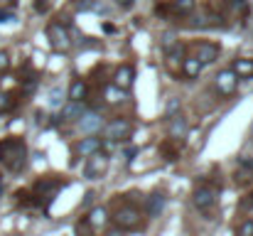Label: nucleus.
<instances>
[{"mask_svg":"<svg viewBox=\"0 0 253 236\" xmlns=\"http://www.w3.org/2000/svg\"><path fill=\"white\" fill-rule=\"evenodd\" d=\"M113 222L118 229H138L140 227V212L135 207H121L113 214Z\"/></svg>","mask_w":253,"mask_h":236,"instance_id":"nucleus-3","label":"nucleus"},{"mask_svg":"<svg viewBox=\"0 0 253 236\" xmlns=\"http://www.w3.org/2000/svg\"><path fill=\"white\" fill-rule=\"evenodd\" d=\"M116 2H118L121 7H133V2H135V0H116Z\"/></svg>","mask_w":253,"mask_h":236,"instance_id":"nucleus-32","label":"nucleus"},{"mask_svg":"<svg viewBox=\"0 0 253 236\" xmlns=\"http://www.w3.org/2000/svg\"><path fill=\"white\" fill-rule=\"evenodd\" d=\"M0 192H2V187H0Z\"/></svg>","mask_w":253,"mask_h":236,"instance_id":"nucleus-38","label":"nucleus"},{"mask_svg":"<svg viewBox=\"0 0 253 236\" xmlns=\"http://www.w3.org/2000/svg\"><path fill=\"white\" fill-rule=\"evenodd\" d=\"M7 20H15V15L7 10H0V22H7Z\"/></svg>","mask_w":253,"mask_h":236,"instance_id":"nucleus-31","label":"nucleus"},{"mask_svg":"<svg viewBox=\"0 0 253 236\" xmlns=\"http://www.w3.org/2000/svg\"><path fill=\"white\" fill-rule=\"evenodd\" d=\"M93 5H96V0H77V2H74V7H77L79 12H84V10H91Z\"/></svg>","mask_w":253,"mask_h":236,"instance_id":"nucleus-28","label":"nucleus"},{"mask_svg":"<svg viewBox=\"0 0 253 236\" xmlns=\"http://www.w3.org/2000/svg\"><path fill=\"white\" fill-rule=\"evenodd\" d=\"M7 67H10V54L7 52H0V74L7 72Z\"/></svg>","mask_w":253,"mask_h":236,"instance_id":"nucleus-29","label":"nucleus"},{"mask_svg":"<svg viewBox=\"0 0 253 236\" xmlns=\"http://www.w3.org/2000/svg\"><path fill=\"white\" fill-rule=\"evenodd\" d=\"M231 72L236 77H244V79H251L253 77V59H234V67Z\"/></svg>","mask_w":253,"mask_h":236,"instance_id":"nucleus-15","label":"nucleus"},{"mask_svg":"<svg viewBox=\"0 0 253 236\" xmlns=\"http://www.w3.org/2000/svg\"><path fill=\"white\" fill-rule=\"evenodd\" d=\"M86 224H88L91 229L103 227V224H106V209H103V207H93V209L88 212V217H86Z\"/></svg>","mask_w":253,"mask_h":236,"instance_id":"nucleus-16","label":"nucleus"},{"mask_svg":"<svg viewBox=\"0 0 253 236\" xmlns=\"http://www.w3.org/2000/svg\"><path fill=\"white\" fill-rule=\"evenodd\" d=\"M86 91H88V89H86V81H82V79H79V81H74V84H72L69 96H72V101H84Z\"/></svg>","mask_w":253,"mask_h":236,"instance_id":"nucleus-19","label":"nucleus"},{"mask_svg":"<svg viewBox=\"0 0 253 236\" xmlns=\"http://www.w3.org/2000/svg\"><path fill=\"white\" fill-rule=\"evenodd\" d=\"M219 57V47L214 45V42H199L197 47H194V59L204 67V64H211L214 59Z\"/></svg>","mask_w":253,"mask_h":236,"instance_id":"nucleus-7","label":"nucleus"},{"mask_svg":"<svg viewBox=\"0 0 253 236\" xmlns=\"http://www.w3.org/2000/svg\"><path fill=\"white\" fill-rule=\"evenodd\" d=\"M239 165H241V167H246V170H251V172H253V157H241V160H239Z\"/></svg>","mask_w":253,"mask_h":236,"instance_id":"nucleus-30","label":"nucleus"},{"mask_svg":"<svg viewBox=\"0 0 253 236\" xmlns=\"http://www.w3.org/2000/svg\"><path fill=\"white\" fill-rule=\"evenodd\" d=\"M64 103V89L62 86H54L52 91H49V106L52 108H59Z\"/></svg>","mask_w":253,"mask_h":236,"instance_id":"nucleus-20","label":"nucleus"},{"mask_svg":"<svg viewBox=\"0 0 253 236\" xmlns=\"http://www.w3.org/2000/svg\"><path fill=\"white\" fill-rule=\"evenodd\" d=\"M236 86H239V77H236L231 69H224V72H219V74H216V89H219L224 96L234 94V91H236Z\"/></svg>","mask_w":253,"mask_h":236,"instance_id":"nucleus-9","label":"nucleus"},{"mask_svg":"<svg viewBox=\"0 0 253 236\" xmlns=\"http://www.w3.org/2000/svg\"><path fill=\"white\" fill-rule=\"evenodd\" d=\"M106 170H108V157L103 155L101 150L98 153H93V155H88V160H86V177H91V180H98V177H103L106 175Z\"/></svg>","mask_w":253,"mask_h":236,"instance_id":"nucleus-4","label":"nucleus"},{"mask_svg":"<svg viewBox=\"0 0 253 236\" xmlns=\"http://www.w3.org/2000/svg\"><path fill=\"white\" fill-rule=\"evenodd\" d=\"M192 204H194L199 212H209V209L216 204V189H214V187H199V189H194Z\"/></svg>","mask_w":253,"mask_h":236,"instance_id":"nucleus-5","label":"nucleus"},{"mask_svg":"<svg viewBox=\"0 0 253 236\" xmlns=\"http://www.w3.org/2000/svg\"><path fill=\"white\" fill-rule=\"evenodd\" d=\"M62 189V182L59 180H52V177H47V180H40L37 185H35V194L37 197H44V199H54V194Z\"/></svg>","mask_w":253,"mask_h":236,"instance_id":"nucleus-10","label":"nucleus"},{"mask_svg":"<svg viewBox=\"0 0 253 236\" xmlns=\"http://www.w3.org/2000/svg\"><path fill=\"white\" fill-rule=\"evenodd\" d=\"M251 141H253V126H251Z\"/></svg>","mask_w":253,"mask_h":236,"instance_id":"nucleus-37","label":"nucleus"},{"mask_svg":"<svg viewBox=\"0 0 253 236\" xmlns=\"http://www.w3.org/2000/svg\"><path fill=\"white\" fill-rule=\"evenodd\" d=\"M84 111L86 108H84V103H82V101H69V103L64 106V118H69V121H72V118H77V121H79V116H82Z\"/></svg>","mask_w":253,"mask_h":236,"instance_id":"nucleus-17","label":"nucleus"},{"mask_svg":"<svg viewBox=\"0 0 253 236\" xmlns=\"http://www.w3.org/2000/svg\"><path fill=\"white\" fill-rule=\"evenodd\" d=\"M187 131H189V126H187V121H184L179 113L169 116V136H172V138H184Z\"/></svg>","mask_w":253,"mask_h":236,"instance_id":"nucleus-12","label":"nucleus"},{"mask_svg":"<svg viewBox=\"0 0 253 236\" xmlns=\"http://www.w3.org/2000/svg\"><path fill=\"white\" fill-rule=\"evenodd\" d=\"M108 101H121V94L118 91H113V94L108 91Z\"/></svg>","mask_w":253,"mask_h":236,"instance_id":"nucleus-33","label":"nucleus"},{"mask_svg":"<svg viewBox=\"0 0 253 236\" xmlns=\"http://www.w3.org/2000/svg\"><path fill=\"white\" fill-rule=\"evenodd\" d=\"M165 113H168V118L174 116V113H179V98H169L168 106H165Z\"/></svg>","mask_w":253,"mask_h":236,"instance_id":"nucleus-25","label":"nucleus"},{"mask_svg":"<svg viewBox=\"0 0 253 236\" xmlns=\"http://www.w3.org/2000/svg\"><path fill=\"white\" fill-rule=\"evenodd\" d=\"M182 57H184V47H182V45H172V47L168 49L169 62H182Z\"/></svg>","mask_w":253,"mask_h":236,"instance_id":"nucleus-22","label":"nucleus"},{"mask_svg":"<svg viewBox=\"0 0 253 236\" xmlns=\"http://www.w3.org/2000/svg\"><path fill=\"white\" fill-rule=\"evenodd\" d=\"M79 128H82V133H86V136H96L103 128V118L98 113H86L84 111L79 116Z\"/></svg>","mask_w":253,"mask_h":236,"instance_id":"nucleus-8","label":"nucleus"},{"mask_svg":"<svg viewBox=\"0 0 253 236\" xmlns=\"http://www.w3.org/2000/svg\"><path fill=\"white\" fill-rule=\"evenodd\" d=\"M106 236H123V229H118V227H116V229H111Z\"/></svg>","mask_w":253,"mask_h":236,"instance_id":"nucleus-34","label":"nucleus"},{"mask_svg":"<svg viewBox=\"0 0 253 236\" xmlns=\"http://www.w3.org/2000/svg\"><path fill=\"white\" fill-rule=\"evenodd\" d=\"M77 236H93V229H91V227L86 224V219L77 224Z\"/></svg>","mask_w":253,"mask_h":236,"instance_id":"nucleus-27","label":"nucleus"},{"mask_svg":"<svg viewBox=\"0 0 253 236\" xmlns=\"http://www.w3.org/2000/svg\"><path fill=\"white\" fill-rule=\"evenodd\" d=\"M0 162L10 172H22L27 162V145L22 138H5L0 141Z\"/></svg>","mask_w":253,"mask_h":236,"instance_id":"nucleus-1","label":"nucleus"},{"mask_svg":"<svg viewBox=\"0 0 253 236\" xmlns=\"http://www.w3.org/2000/svg\"><path fill=\"white\" fill-rule=\"evenodd\" d=\"M169 10H172L174 15H189V12L194 10V0H174V2L169 5Z\"/></svg>","mask_w":253,"mask_h":236,"instance_id":"nucleus-18","label":"nucleus"},{"mask_svg":"<svg viewBox=\"0 0 253 236\" xmlns=\"http://www.w3.org/2000/svg\"><path fill=\"white\" fill-rule=\"evenodd\" d=\"M163 207H165V194H163V192H155V194L148 197V204H145L148 217H158V214L163 212Z\"/></svg>","mask_w":253,"mask_h":236,"instance_id":"nucleus-14","label":"nucleus"},{"mask_svg":"<svg viewBox=\"0 0 253 236\" xmlns=\"http://www.w3.org/2000/svg\"><path fill=\"white\" fill-rule=\"evenodd\" d=\"M130 133H133V123L126 121V118H116V121H111L106 126V136L111 141H126Z\"/></svg>","mask_w":253,"mask_h":236,"instance_id":"nucleus-6","label":"nucleus"},{"mask_svg":"<svg viewBox=\"0 0 253 236\" xmlns=\"http://www.w3.org/2000/svg\"><path fill=\"white\" fill-rule=\"evenodd\" d=\"M133 79H135V69H133L130 64H123V67L116 69L113 84H116V89H128V86L133 84Z\"/></svg>","mask_w":253,"mask_h":236,"instance_id":"nucleus-11","label":"nucleus"},{"mask_svg":"<svg viewBox=\"0 0 253 236\" xmlns=\"http://www.w3.org/2000/svg\"><path fill=\"white\" fill-rule=\"evenodd\" d=\"M251 180H253V172H251V170L241 167V170L236 172V182H239V185H246V182H251Z\"/></svg>","mask_w":253,"mask_h":236,"instance_id":"nucleus-24","label":"nucleus"},{"mask_svg":"<svg viewBox=\"0 0 253 236\" xmlns=\"http://www.w3.org/2000/svg\"><path fill=\"white\" fill-rule=\"evenodd\" d=\"M239 236H253V219H246V222L239 227Z\"/></svg>","mask_w":253,"mask_h":236,"instance_id":"nucleus-26","label":"nucleus"},{"mask_svg":"<svg viewBox=\"0 0 253 236\" xmlns=\"http://www.w3.org/2000/svg\"><path fill=\"white\" fill-rule=\"evenodd\" d=\"M199 72H202V64L192 57V59H184V74L189 79H194V77H199Z\"/></svg>","mask_w":253,"mask_h":236,"instance_id":"nucleus-21","label":"nucleus"},{"mask_svg":"<svg viewBox=\"0 0 253 236\" xmlns=\"http://www.w3.org/2000/svg\"><path fill=\"white\" fill-rule=\"evenodd\" d=\"M77 150H79V155H93V153H98L101 150V138H96V136H88V138H84L79 145H77Z\"/></svg>","mask_w":253,"mask_h":236,"instance_id":"nucleus-13","label":"nucleus"},{"mask_svg":"<svg viewBox=\"0 0 253 236\" xmlns=\"http://www.w3.org/2000/svg\"><path fill=\"white\" fill-rule=\"evenodd\" d=\"M5 2H7V5H15V2H17V0H5Z\"/></svg>","mask_w":253,"mask_h":236,"instance_id":"nucleus-36","label":"nucleus"},{"mask_svg":"<svg viewBox=\"0 0 253 236\" xmlns=\"http://www.w3.org/2000/svg\"><path fill=\"white\" fill-rule=\"evenodd\" d=\"M15 106V98L10 94H0V113H7Z\"/></svg>","mask_w":253,"mask_h":236,"instance_id":"nucleus-23","label":"nucleus"},{"mask_svg":"<svg viewBox=\"0 0 253 236\" xmlns=\"http://www.w3.org/2000/svg\"><path fill=\"white\" fill-rule=\"evenodd\" d=\"M47 37H49V47L54 52H67L72 47V40H69V32L59 25V22H52L47 27Z\"/></svg>","mask_w":253,"mask_h":236,"instance_id":"nucleus-2","label":"nucleus"},{"mask_svg":"<svg viewBox=\"0 0 253 236\" xmlns=\"http://www.w3.org/2000/svg\"><path fill=\"white\" fill-rule=\"evenodd\" d=\"M44 7H47V5H44V0H37V10H40V12H42V10H44Z\"/></svg>","mask_w":253,"mask_h":236,"instance_id":"nucleus-35","label":"nucleus"}]
</instances>
